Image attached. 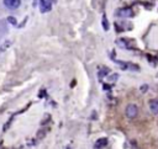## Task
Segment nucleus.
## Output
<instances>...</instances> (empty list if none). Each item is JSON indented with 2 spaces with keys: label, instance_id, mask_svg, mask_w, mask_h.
<instances>
[{
  "label": "nucleus",
  "instance_id": "obj_1",
  "mask_svg": "<svg viewBox=\"0 0 158 149\" xmlns=\"http://www.w3.org/2000/svg\"><path fill=\"white\" fill-rule=\"evenodd\" d=\"M125 113L128 118H136L137 115H138V107L135 105V103H128L126 106V110H125Z\"/></svg>",
  "mask_w": 158,
  "mask_h": 149
},
{
  "label": "nucleus",
  "instance_id": "obj_2",
  "mask_svg": "<svg viewBox=\"0 0 158 149\" xmlns=\"http://www.w3.org/2000/svg\"><path fill=\"white\" fill-rule=\"evenodd\" d=\"M40 4H41V11L42 12H47L52 7V0H40Z\"/></svg>",
  "mask_w": 158,
  "mask_h": 149
},
{
  "label": "nucleus",
  "instance_id": "obj_3",
  "mask_svg": "<svg viewBox=\"0 0 158 149\" xmlns=\"http://www.w3.org/2000/svg\"><path fill=\"white\" fill-rule=\"evenodd\" d=\"M149 110H151L152 113L158 115V99L149 100Z\"/></svg>",
  "mask_w": 158,
  "mask_h": 149
},
{
  "label": "nucleus",
  "instance_id": "obj_4",
  "mask_svg": "<svg viewBox=\"0 0 158 149\" xmlns=\"http://www.w3.org/2000/svg\"><path fill=\"white\" fill-rule=\"evenodd\" d=\"M20 2L21 0H4V5L6 7H10V9H16L20 6Z\"/></svg>",
  "mask_w": 158,
  "mask_h": 149
},
{
  "label": "nucleus",
  "instance_id": "obj_5",
  "mask_svg": "<svg viewBox=\"0 0 158 149\" xmlns=\"http://www.w3.org/2000/svg\"><path fill=\"white\" fill-rule=\"evenodd\" d=\"M118 15L123 16V17H130V16H132V11L130 9H122L118 11Z\"/></svg>",
  "mask_w": 158,
  "mask_h": 149
},
{
  "label": "nucleus",
  "instance_id": "obj_6",
  "mask_svg": "<svg viewBox=\"0 0 158 149\" xmlns=\"http://www.w3.org/2000/svg\"><path fill=\"white\" fill-rule=\"evenodd\" d=\"M107 144V139L106 138H101V139H99L98 142H96V147H104V145H106Z\"/></svg>",
  "mask_w": 158,
  "mask_h": 149
},
{
  "label": "nucleus",
  "instance_id": "obj_7",
  "mask_svg": "<svg viewBox=\"0 0 158 149\" xmlns=\"http://www.w3.org/2000/svg\"><path fill=\"white\" fill-rule=\"evenodd\" d=\"M106 74H109V69L107 68H101L100 70H99V73H98V75L101 78V76H105Z\"/></svg>",
  "mask_w": 158,
  "mask_h": 149
},
{
  "label": "nucleus",
  "instance_id": "obj_8",
  "mask_svg": "<svg viewBox=\"0 0 158 149\" xmlns=\"http://www.w3.org/2000/svg\"><path fill=\"white\" fill-rule=\"evenodd\" d=\"M102 26H104V28L105 30H109V23H107V21H106V17L104 16V18H102Z\"/></svg>",
  "mask_w": 158,
  "mask_h": 149
},
{
  "label": "nucleus",
  "instance_id": "obj_9",
  "mask_svg": "<svg viewBox=\"0 0 158 149\" xmlns=\"http://www.w3.org/2000/svg\"><path fill=\"white\" fill-rule=\"evenodd\" d=\"M9 22H11V23H16L15 18H12V17H9Z\"/></svg>",
  "mask_w": 158,
  "mask_h": 149
},
{
  "label": "nucleus",
  "instance_id": "obj_10",
  "mask_svg": "<svg viewBox=\"0 0 158 149\" xmlns=\"http://www.w3.org/2000/svg\"><path fill=\"white\" fill-rule=\"evenodd\" d=\"M141 90H142V91H146V90H147V85H142Z\"/></svg>",
  "mask_w": 158,
  "mask_h": 149
}]
</instances>
